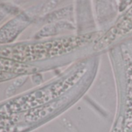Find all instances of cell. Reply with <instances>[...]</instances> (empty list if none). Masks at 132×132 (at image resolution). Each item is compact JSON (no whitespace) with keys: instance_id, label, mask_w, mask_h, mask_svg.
<instances>
[{"instance_id":"cell-1","label":"cell","mask_w":132,"mask_h":132,"mask_svg":"<svg viewBox=\"0 0 132 132\" xmlns=\"http://www.w3.org/2000/svg\"><path fill=\"white\" fill-rule=\"evenodd\" d=\"M91 36L64 38L36 44L0 47V57L23 63L44 59L70 51L89 40Z\"/></svg>"},{"instance_id":"cell-2","label":"cell","mask_w":132,"mask_h":132,"mask_svg":"<svg viewBox=\"0 0 132 132\" xmlns=\"http://www.w3.org/2000/svg\"><path fill=\"white\" fill-rule=\"evenodd\" d=\"M25 21L22 16L8 22L0 29V44L12 41L24 27Z\"/></svg>"},{"instance_id":"cell-3","label":"cell","mask_w":132,"mask_h":132,"mask_svg":"<svg viewBox=\"0 0 132 132\" xmlns=\"http://www.w3.org/2000/svg\"><path fill=\"white\" fill-rule=\"evenodd\" d=\"M34 71L35 68L30 64L0 57V72H7L19 76L31 73Z\"/></svg>"},{"instance_id":"cell-4","label":"cell","mask_w":132,"mask_h":132,"mask_svg":"<svg viewBox=\"0 0 132 132\" xmlns=\"http://www.w3.org/2000/svg\"><path fill=\"white\" fill-rule=\"evenodd\" d=\"M16 76H17V75L12 74V73H7V72H0V82L15 78Z\"/></svg>"},{"instance_id":"cell-5","label":"cell","mask_w":132,"mask_h":132,"mask_svg":"<svg viewBox=\"0 0 132 132\" xmlns=\"http://www.w3.org/2000/svg\"><path fill=\"white\" fill-rule=\"evenodd\" d=\"M6 15V10L0 8V21H1Z\"/></svg>"}]
</instances>
